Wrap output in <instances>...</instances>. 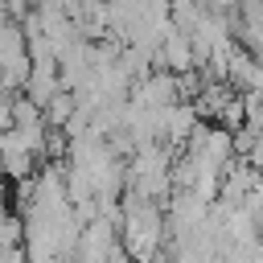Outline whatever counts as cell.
Instances as JSON below:
<instances>
[{"label": "cell", "instance_id": "1", "mask_svg": "<svg viewBox=\"0 0 263 263\" xmlns=\"http://www.w3.org/2000/svg\"><path fill=\"white\" fill-rule=\"evenodd\" d=\"M0 263H29L25 242H21V247H0Z\"/></svg>", "mask_w": 263, "mask_h": 263}, {"label": "cell", "instance_id": "2", "mask_svg": "<svg viewBox=\"0 0 263 263\" xmlns=\"http://www.w3.org/2000/svg\"><path fill=\"white\" fill-rule=\"evenodd\" d=\"M8 218H12V214H8V201H4V193H0V226H4Z\"/></svg>", "mask_w": 263, "mask_h": 263}]
</instances>
